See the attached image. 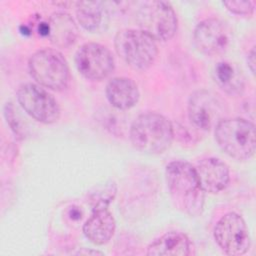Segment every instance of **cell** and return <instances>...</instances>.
Instances as JSON below:
<instances>
[{
    "instance_id": "obj_1",
    "label": "cell",
    "mask_w": 256,
    "mask_h": 256,
    "mask_svg": "<svg viewBox=\"0 0 256 256\" xmlns=\"http://www.w3.org/2000/svg\"><path fill=\"white\" fill-rule=\"evenodd\" d=\"M165 177L176 207L190 216L200 215L205 192L200 186L195 167L186 161H173L166 166Z\"/></svg>"
},
{
    "instance_id": "obj_2",
    "label": "cell",
    "mask_w": 256,
    "mask_h": 256,
    "mask_svg": "<svg viewBox=\"0 0 256 256\" xmlns=\"http://www.w3.org/2000/svg\"><path fill=\"white\" fill-rule=\"evenodd\" d=\"M173 138V124L159 113H143L135 118L130 127L133 146L147 154L163 153L170 147Z\"/></svg>"
},
{
    "instance_id": "obj_3",
    "label": "cell",
    "mask_w": 256,
    "mask_h": 256,
    "mask_svg": "<svg viewBox=\"0 0 256 256\" xmlns=\"http://www.w3.org/2000/svg\"><path fill=\"white\" fill-rule=\"evenodd\" d=\"M218 146L238 161L250 159L255 153L256 132L252 122L242 118H224L215 126Z\"/></svg>"
},
{
    "instance_id": "obj_4",
    "label": "cell",
    "mask_w": 256,
    "mask_h": 256,
    "mask_svg": "<svg viewBox=\"0 0 256 256\" xmlns=\"http://www.w3.org/2000/svg\"><path fill=\"white\" fill-rule=\"evenodd\" d=\"M28 68L32 78L48 89L61 91L69 83L68 63L56 49L45 48L35 52L29 59Z\"/></svg>"
},
{
    "instance_id": "obj_5",
    "label": "cell",
    "mask_w": 256,
    "mask_h": 256,
    "mask_svg": "<svg viewBox=\"0 0 256 256\" xmlns=\"http://www.w3.org/2000/svg\"><path fill=\"white\" fill-rule=\"evenodd\" d=\"M117 54L132 68L145 70L155 61L158 48L156 41L140 29H123L114 39Z\"/></svg>"
},
{
    "instance_id": "obj_6",
    "label": "cell",
    "mask_w": 256,
    "mask_h": 256,
    "mask_svg": "<svg viewBox=\"0 0 256 256\" xmlns=\"http://www.w3.org/2000/svg\"><path fill=\"white\" fill-rule=\"evenodd\" d=\"M136 21L140 30L147 33L155 41H168L177 31L178 20L169 2L143 1L136 11Z\"/></svg>"
},
{
    "instance_id": "obj_7",
    "label": "cell",
    "mask_w": 256,
    "mask_h": 256,
    "mask_svg": "<svg viewBox=\"0 0 256 256\" xmlns=\"http://www.w3.org/2000/svg\"><path fill=\"white\" fill-rule=\"evenodd\" d=\"M21 108L33 119L52 124L60 117V107L55 98L41 86L34 83L21 85L16 93Z\"/></svg>"
},
{
    "instance_id": "obj_8",
    "label": "cell",
    "mask_w": 256,
    "mask_h": 256,
    "mask_svg": "<svg viewBox=\"0 0 256 256\" xmlns=\"http://www.w3.org/2000/svg\"><path fill=\"white\" fill-rule=\"evenodd\" d=\"M218 246L228 255L239 256L250 248V236L244 219L234 212L223 215L214 228Z\"/></svg>"
},
{
    "instance_id": "obj_9",
    "label": "cell",
    "mask_w": 256,
    "mask_h": 256,
    "mask_svg": "<svg viewBox=\"0 0 256 256\" xmlns=\"http://www.w3.org/2000/svg\"><path fill=\"white\" fill-rule=\"evenodd\" d=\"M224 104L217 94L205 89L196 90L188 100L189 120L194 127L209 131L224 119Z\"/></svg>"
},
{
    "instance_id": "obj_10",
    "label": "cell",
    "mask_w": 256,
    "mask_h": 256,
    "mask_svg": "<svg viewBox=\"0 0 256 256\" xmlns=\"http://www.w3.org/2000/svg\"><path fill=\"white\" fill-rule=\"evenodd\" d=\"M78 72L89 80H102L114 70L115 62L111 51L99 43H85L75 54Z\"/></svg>"
},
{
    "instance_id": "obj_11",
    "label": "cell",
    "mask_w": 256,
    "mask_h": 256,
    "mask_svg": "<svg viewBox=\"0 0 256 256\" xmlns=\"http://www.w3.org/2000/svg\"><path fill=\"white\" fill-rule=\"evenodd\" d=\"M231 41L230 27L217 18H208L197 24L194 30V42L197 49L208 56L224 53Z\"/></svg>"
},
{
    "instance_id": "obj_12",
    "label": "cell",
    "mask_w": 256,
    "mask_h": 256,
    "mask_svg": "<svg viewBox=\"0 0 256 256\" xmlns=\"http://www.w3.org/2000/svg\"><path fill=\"white\" fill-rule=\"evenodd\" d=\"M200 186L204 192L218 193L224 190L230 181L228 165L218 158H206L195 167Z\"/></svg>"
},
{
    "instance_id": "obj_13",
    "label": "cell",
    "mask_w": 256,
    "mask_h": 256,
    "mask_svg": "<svg viewBox=\"0 0 256 256\" xmlns=\"http://www.w3.org/2000/svg\"><path fill=\"white\" fill-rule=\"evenodd\" d=\"M116 223L107 208H95L83 225V233L96 245L106 244L114 235Z\"/></svg>"
},
{
    "instance_id": "obj_14",
    "label": "cell",
    "mask_w": 256,
    "mask_h": 256,
    "mask_svg": "<svg viewBox=\"0 0 256 256\" xmlns=\"http://www.w3.org/2000/svg\"><path fill=\"white\" fill-rule=\"evenodd\" d=\"M106 97L113 107L127 110L137 104L140 93L137 84L130 78L115 77L106 86Z\"/></svg>"
},
{
    "instance_id": "obj_15",
    "label": "cell",
    "mask_w": 256,
    "mask_h": 256,
    "mask_svg": "<svg viewBox=\"0 0 256 256\" xmlns=\"http://www.w3.org/2000/svg\"><path fill=\"white\" fill-rule=\"evenodd\" d=\"M48 23V38L58 48H67L74 44L78 36V27L73 18L65 12L53 13Z\"/></svg>"
},
{
    "instance_id": "obj_16",
    "label": "cell",
    "mask_w": 256,
    "mask_h": 256,
    "mask_svg": "<svg viewBox=\"0 0 256 256\" xmlns=\"http://www.w3.org/2000/svg\"><path fill=\"white\" fill-rule=\"evenodd\" d=\"M147 254L153 256H187L191 254V243L185 234L170 231L154 240L148 246Z\"/></svg>"
},
{
    "instance_id": "obj_17",
    "label": "cell",
    "mask_w": 256,
    "mask_h": 256,
    "mask_svg": "<svg viewBox=\"0 0 256 256\" xmlns=\"http://www.w3.org/2000/svg\"><path fill=\"white\" fill-rule=\"evenodd\" d=\"M214 78L218 86L231 96H239L245 89V77L234 63L221 61L214 68Z\"/></svg>"
},
{
    "instance_id": "obj_18",
    "label": "cell",
    "mask_w": 256,
    "mask_h": 256,
    "mask_svg": "<svg viewBox=\"0 0 256 256\" xmlns=\"http://www.w3.org/2000/svg\"><path fill=\"white\" fill-rule=\"evenodd\" d=\"M76 17L84 29L90 32L97 31L105 18L104 3L99 1L76 2Z\"/></svg>"
},
{
    "instance_id": "obj_19",
    "label": "cell",
    "mask_w": 256,
    "mask_h": 256,
    "mask_svg": "<svg viewBox=\"0 0 256 256\" xmlns=\"http://www.w3.org/2000/svg\"><path fill=\"white\" fill-rule=\"evenodd\" d=\"M116 184L113 181H108L101 187H98L90 194L93 209L107 208L109 203L113 201L116 195Z\"/></svg>"
},
{
    "instance_id": "obj_20",
    "label": "cell",
    "mask_w": 256,
    "mask_h": 256,
    "mask_svg": "<svg viewBox=\"0 0 256 256\" xmlns=\"http://www.w3.org/2000/svg\"><path fill=\"white\" fill-rule=\"evenodd\" d=\"M223 5L232 13L237 15H251L254 12L255 3L248 0L224 1Z\"/></svg>"
},
{
    "instance_id": "obj_21",
    "label": "cell",
    "mask_w": 256,
    "mask_h": 256,
    "mask_svg": "<svg viewBox=\"0 0 256 256\" xmlns=\"http://www.w3.org/2000/svg\"><path fill=\"white\" fill-rule=\"evenodd\" d=\"M4 114H5V117L7 119V122L9 124V126L11 127V129L15 133V135H17L18 137L22 136L23 135L22 128H21L20 122L18 121V119L16 117L13 105L11 103H7L6 104L5 110H4Z\"/></svg>"
},
{
    "instance_id": "obj_22",
    "label": "cell",
    "mask_w": 256,
    "mask_h": 256,
    "mask_svg": "<svg viewBox=\"0 0 256 256\" xmlns=\"http://www.w3.org/2000/svg\"><path fill=\"white\" fill-rule=\"evenodd\" d=\"M247 63L248 67L252 74L255 73V47H252L247 55Z\"/></svg>"
}]
</instances>
